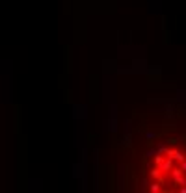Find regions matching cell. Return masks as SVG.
Wrapping results in <instances>:
<instances>
[{"mask_svg":"<svg viewBox=\"0 0 186 193\" xmlns=\"http://www.w3.org/2000/svg\"><path fill=\"white\" fill-rule=\"evenodd\" d=\"M153 165H156L166 180L171 184L173 193H186V151L179 147V139L169 137L155 149Z\"/></svg>","mask_w":186,"mask_h":193,"instance_id":"6da1fadb","label":"cell"}]
</instances>
